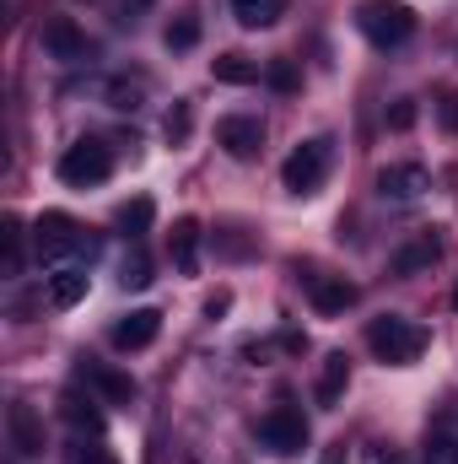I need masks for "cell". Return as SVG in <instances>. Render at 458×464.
<instances>
[{"mask_svg":"<svg viewBox=\"0 0 458 464\" xmlns=\"http://www.w3.org/2000/svg\"><path fill=\"white\" fill-rule=\"evenodd\" d=\"M367 346H372V356H377L383 367H405V362H415V356L426 351V330H421L415 319L383 314V319L367 324Z\"/></svg>","mask_w":458,"mask_h":464,"instance_id":"6da1fadb","label":"cell"},{"mask_svg":"<svg viewBox=\"0 0 458 464\" xmlns=\"http://www.w3.org/2000/svg\"><path fill=\"white\" fill-rule=\"evenodd\" d=\"M356 27L372 49H399L410 33H415V11L399 5V0H361L356 5Z\"/></svg>","mask_w":458,"mask_h":464,"instance_id":"7a4b0ae2","label":"cell"},{"mask_svg":"<svg viewBox=\"0 0 458 464\" xmlns=\"http://www.w3.org/2000/svg\"><path fill=\"white\" fill-rule=\"evenodd\" d=\"M329 157H335V140H329V135H313V140H302V146L286 157V168H281V184H286L291 195H313V189L324 184V173H329Z\"/></svg>","mask_w":458,"mask_h":464,"instance_id":"3957f363","label":"cell"},{"mask_svg":"<svg viewBox=\"0 0 458 464\" xmlns=\"http://www.w3.org/2000/svg\"><path fill=\"white\" fill-rule=\"evenodd\" d=\"M259 443L275 454V459H291V454H302L308 449V416L291 405V400H281L264 421H259Z\"/></svg>","mask_w":458,"mask_h":464,"instance_id":"277c9868","label":"cell"},{"mask_svg":"<svg viewBox=\"0 0 458 464\" xmlns=\"http://www.w3.org/2000/svg\"><path fill=\"white\" fill-rule=\"evenodd\" d=\"M33 243H38V259H43V265H65L71 254H81V248H87V232H81V222H76V217L49 211V217H38Z\"/></svg>","mask_w":458,"mask_h":464,"instance_id":"5b68a950","label":"cell"},{"mask_svg":"<svg viewBox=\"0 0 458 464\" xmlns=\"http://www.w3.org/2000/svg\"><path fill=\"white\" fill-rule=\"evenodd\" d=\"M114 173V151L103 146V140H76L65 157H60V179L71 184V189H92V184H103Z\"/></svg>","mask_w":458,"mask_h":464,"instance_id":"8992f818","label":"cell"},{"mask_svg":"<svg viewBox=\"0 0 458 464\" xmlns=\"http://www.w3.org/2000/svg\"><path fill=\"white\" fill-rule=\"evenodd\" d=\"M426 189H432V173H426L421 162H394V168L377 173V195L394 200V206H410V200H421Z\"/></svg>","mask_w":458,"mask_h":464,"instance_id":"52a82bcc","label":"cell"},{"mask_svg":"<svg viewBox=\"0 0 458 464\" xmlns=\"http://www.w3.org/2000/svg\"><path fill=\"white\" fill-rule=\"evenodd\" d=\"M43 49H49V60H60V65H81L87 60V33L71 22V16H49L43 22Z\"/></svg>","mask_w":458,"mask_h":464,"instance_id":"ba28073f","label":"cell"},{"mask_svg":"<svg viewBox=\"0 0 458 464\" xmlns=\"http://www.w3.org/2000/svg\"><path fill=\"white\" fill-rule=\"evenodd\" d=\"M216 140L227 146V157H237V162H253L259 157V146H264V124L248 114H227L222 124H216Z\"/></svg>","mask_w":458,"mask_h":464,"instance_id":"9c48e42d","label":"cell"},{"mask_svg":"<svg viewBox=\"0 0 458 464\" xmlns=\"http://www.w3.org/2000/svg\"><path fill=\"white\" fill-rule=\"evenodd\" d=\"M5 432H11V449H16L22 459H38V454H43V421L33 416L27 400H16V405L5 411Z\"/></svg>","mask_w":458,"mask_h":464,"instance_id":"30bf717a","label":"cell"},{"mask_svg":"<svg viewBox=\"0 0 458 464\" xmlns=\"http://www.w3.org/2000/svg\"><path fill=\"white\" fill-rule=\"evenodd\" d=\"M157 330H162V314L157 308H135V314H124L114 324V346L119 351H140L157 341Z\"/></svg>","mask_w":458,"mask_h":464,"instance_id":"8fae6325","label":"cell"},{"mask_svg":"<svg viewBox=\"0 0 458 464\" xmlns=\"http://www.w3.org/2000/svg\"><path fill=\"white\" fill-rule=\"evenodd\" d=\"M345 383H350V356H345V351H329L324 367H319V389H313L324 411H335L345 400Z\"/></svg>","mask_w":458,"mask_h":464,"instance_id":"7c38bea8","label":"cell"},{"mask_svg":"<svg viewBox=\"0 0 458 464\" xmlns=\"http://www.w3.org/2000/svg\"><path fill=\"white\" fill-rule=\"evenodd\" d=\"M443 259V243L432 237V232H421V237H410L399 254H394V276H421V270H432Z\"/></svg>","mask_w":458,"mask_h":464,"instance_id":"4fadbf2b","label":"cell"},{"mask_svg":"<svg viewBox=\"0 0 458 464\" xmlns=\"http://www.w3.org/2000/svg\"><path fill=\"white\" fill-rule=\"evenodd\" d=\"M308 297L319 314H345L356 303V286L350 281H335V276H308Z\"/></svg>","mask_w":458,"mask_h":464,"instance_id":"5bb4252c","label":"cell"},{"mask_svg":"<svg viewBox=\"0 0 458 464\" xmlns=\"http://www.w3.org/2000/svg\"><path fill=\"white\" fill-rule=\"evenodd\" d=\"M87 383H92L103 400H114V405H129V400H135V378H129V372H114V367H103V362H87Z\"/></svg>","mask_w":458,"mask_h":464,"instance_id":"9a60e30c","label":"cell"},{"mask_svg":"<svg viewBox=\"0 0 458 464\" xmlns=\"http://www.w3.org/2000/svg\"><path fill=\"white\" fill-rule=\"evenodd\" d=\"M81 297H87V270L60 265V270L49 276V303H54V308H76Z\"/></svg>","mask_w":458,"mask_h":464,"instance_id":"2e32d148","label":"cell"},{"mask_svg":"<svg viewBox=\"0 0 458 464\" xmlns=\"http://www.w3.org/2000/svg\"><path fill=\"white\" fill-rule=\"evenodd\" d=\"M60 411H65V421L76 427V432H92V438H103V411H98V400H81L76 389L60 400Z\"/></svg>","mask_w":458,"mask_h":464,"instance_id":"e0dca14e","label":"cell"},{"mask_svg":"<svg viewBox=\"0 0 458 464\" xmlns=\"http://www.w3.org/2000/svg\"><path fill=\"white\" fill-rule=\"evenodd\" d=\"M173 265H178L184 276H195V270H200V227H195L189 217L173 227Z\"/></svg>","mask_w":458,"mask_h":464,"instance_id":"ac0fdd59","label":"cell"},{"mask_svg":"<svg viewBox=\"0 0 458 464\" xmlns=\"http://www.w3.org/2000/svg\"><path fill=\"white\" fill-rule=\"evenodd\" d=\"M211 76L227 82V87H248V82H259V65L248 54H216L211 60Z\"/></svg>","mask_w":458,"mask_h":464,"instance_id":"d6986e66","label":"cell"},{"mask_svg":"<svg viewBox=\"0 0 458 464\" xmlns=\"http://www.w3.org/2000/svg\"><path fill=\"white\" fill-rule=\"evenodd\" d=\"M281 11H286V0H232V16L243 27H275Z\"/></svg>","mask_w":458,"mask_h":464,"instance_id":"ffe728a7","label":"cell"},{"mask_svg":"<svg viewBox=\"0 0 458 464\" xmlns=\"http://www.w3.org/2000/svg\"><path fill=\"white\" fill-rule=\"evenodd\" d=\"M151 217H157V206L140 195V200H129V206H119V232L124 237H140V232L151 227Z\"/></svg>","mask_w":458,"mask_h":464,"instance_id":"44dd1931","label":"cell"},{"mask_svg":"<svg viewBox=\"0 0 458 464\" xmlns=\"http://www.w3.org/2000/svg\"><path fill=\"white\" fill-rule=\"evenodd\" d=\"M119 281L129 286V292H140V286H151V259H146V248L135 243L129 254H124V265H119Z\"/></svg>","mask_w":458,"mask_h":464,"instance_id":"7402d4cb","label":"cell"},{"mask_svg":"<svg viewBox=\"0 0 458 464\" xmlns=\"http://www.w3.org/2000/svg\"><path fill=\"white\" fill-rule=\"evenodd\" d=\"M162 130H167V140H173V146H184V140H189V130H195V109L178 98V103L167 109V124H162Z\"/></svg>","mask_w":458,"mask_h":464,"instance_id":"603a6c76","label":"cell"},{"mask_svg":"<svg viewBox=\"0 0 458 464\" xmlns=\"http://www.w3.org/2000/svg\"><path fill=\"white\" fill-rule=\"evenodd\" d=\"M195 44H200V22H195V16L167 22V49H178V54H184V49H195Z\"/></svg>","mask_w":458,"mask_h":464,"instance_id":"cb8c5ba5","label":"cell"},{"mask_svg":"<svg viewBox=\"0 0 458 464\" xmlns=\"http://www.w3.org/2000/svg\"><path fill=\"white\" fill-rule=\"evenodd\" d=\"M264 82H270L275 92H297V65H291V60H270V65H264Z\"/></svg>","mask_w":458,"mask_h":464,"instance_id":"d4e9b609","label":"cell"},{"mask_svg":"<svg viewBox=\"0 0 458 464\" xmlns=\"http://www.w3.org/2000/svg\"><path fill=\"white\" fill-rule=\"evenodd\" d=\"M426 464H458V438H448V432L426 438Z\"/></svg>","mask_w":458,"mask_h":464,"instance_id":"484cf974","label":"cell"},{"mask_svg":"<svg viewBox=\"0 0 458 464\" xmlns=\"http://www.w3.org/2000/svg\"><path fill=\"white\" fill-rule=\"evenodd\" d=\"M16 270H22V227L5 222V276H16Z\"/></svg>","mask_w":458,"mask_h":464,"instance_id":"4316f807","label":"cell"},{"mask_svg":"<svg viewBox=\"0 0 458 464\" xmlns=\"http://www.w3.org/2000/svg\"><path fill=\"white\" fill-rule=\"evenodd\" d=\"M140 98H146L140 82H135V87H129V82H114V87H109V103H114V109H140Z\"/></svg>","mask_w":458,"mask_h":464,"instance_id":"83f0119b","label":"cell"},{"mask_svg":"<svg viewBox=\"0 0 458 464\" xmlns=\"http://www.w3.org/2000/svg\"><path fill=\"white\" fill-rule=\"evenodd\" d=\"M71 464H119L103 443H76V454H71Z\"/></svg>","mask_w":458,"mask_h":464,"instance_id":"f1b7e54d","label":"cell"},{"mask_svg":"<svg viewBox=\"0 0 458 464\" xmlns=\"http://www.w3.org/2000/svg\"><path fill=\"white\" fill-rule=\"evenodd\" d=\"M437 119H443V130L458 135V92H443V98H437Z\"/></svg>","mask_w":458,"mask_h":464,"instance_id":"f546056e","label":"cell"},{"mask_svg":"<svg viewBox=\"0 0 458 464\" xmlns=\"http://www.w3.org/2000/svg\"><path fill=\"white\" fill-rule=\"evenodd\" d=\"M388 124H394V130H410V124H415V103H410V98H399V103L388 109Z\"/></svg>","mask_w":458,"mask_h":464,"instance_id":"4dcf8cb0","label":"cell"},{"mask_svg":"<svg viewBox=\"0 0 458 464\" xmlns=\"http://www.w3.org/2000/svg\"><path fill=\"white\" fill-rule=\"evenodd\" d=\"M361 464H405V459H399L394 449H383V443H367V449H361Z\"/></svg>","mask_w":458,"mask_h":464,"instance_id":"1f68e13d","label":"cell"},{"mask_svg":"<svg viewBox=\"0 0 458 464\" xmlns=\"http://www.w3.org/2000/svg\"><path fill=\"white\" fill-rule=\"evenodd\" d=\"M324 464H345V454H340V449H329V454H324Z\"/></svg>","mask_w":458,"mask_h":464,"instance_id":"d6a6232c","label":"cell"},{"mask_svg":"<svg viewBox=\"0 0 458 464\" xmlns=\"http://www.w3.org/2000/svg\"><path fill=\"white\" fill-rule=\"evenodd\" d=\"M124 5H129V11H146V5H151V0H124Z\"/></svg>","mask_w":458,"mask_h":464,"instance_id":"836d02e7","label":"cell"},{"mask_svg":"<svg viewBox=\"0 0 458 464\" xmlns=\"http://www.w3.org/2000/svg\"><path fill=\"white\" fill-rule=\"evenodd\" d=\"M453 308H458V286H453Z\"/></svg>","mask_w":458,"mask_h":464,"instance_id":"e575fe53","label":"cell"}]
</instances>
